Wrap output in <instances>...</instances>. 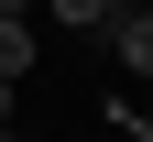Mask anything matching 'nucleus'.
I'll return each mask as SVG.
<instances>
[{
  "mask_svg": "<svg viewBox=\"0 0 153 142\" xmlns=\"http://www.w3.org/2000/svg\"><path fill=\"white\" fill-rule=\"evenodd\" d=\"M99 44L120 55L131 77H153V11H142V0H120V11H109V33H99Z\"/></svg>",
  "mask_w": 153,
  "mask_h": 142,
  "instance_id": "1",
  "label": "nucleus"
},
{
  "mask_svg": "<svg viewBox=\"0 0 153 142\" xmlns=\"http://www.w3.org/2000/svg\"><path fill=\"white\" fill-rule=\"evenodd\" d=\"M33 55H44V44H33V22H0V77H11V88L33 77Z\"/></svg>",
  "mask_w": 153,
  "mask_h": 142,
  "instance_id": "2",
  "label": "nucleus"
},
{
  "mask_svg": "<svg viewBox=\"0 0 153 142\" xmlns=\"http://www.w3.org/2000/svg\"><path fill=\"white\" fill-rule=\"evenodd\" d=\"M109 11L120 0H55V33H109Z\"/></svg>",
  "mask_w": 153,
  "mask_h": 142,
  "instance_id": "3",
  "label": "nucleus"
},
{
  "mask_svg": "<svg viewBox=\"0 0 153 142\" xmlns=\"http://www.w3.org/2000/svg\"><path fill=\"white\" fill-rule=\"evenodd\" d=\"M0 22H33V0H0Z\"/></svg>",
  "mask_w": 153,
  "mask_h": 142,
  "instance_id": "4",
  "label": "nucleus"
},
{
  "mask_svg": "<svg viewBox=\"0 0 153 142\" xmlns=\"http://www.w3.org/2000/svg\"><path fill=\"white\" fill-rule=\"evenodd\" d=\"M0 131H11V77H0Z\"/></svg>",
  "mask_w": 153,
  "mask_h": 142,
  "instance_id": "5",
  "label": "nucleus"
},
{
  "mask_svg": "<svg viewBox=\"0 0 153 142\" xmlns=\"http://www.w3.org/2000/svg\"><path fill=\"white\" fill-rule=\"evenodd\" d=\"M142 11H153V0H142Z\"/></svg>",
  "mask_w": 153,
  "mask_h": 142,
  "instance_id": "6",
  "label": "nucleus"
},
{
  "mask_svg": "<svg viewBox=\"0 0 153 142\" xmlns=\"http://www.w3.org/2000/svg\"><path fill=\"white\" fill-rule=\"evenodd\" d=\"M0 142H11V131H0Z\"/></svg>",
  "mask_w": 153,
  "mask_h": 142,
  "instance_id": "7",
  "label": "nucleus"
}]
</instances>
